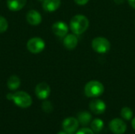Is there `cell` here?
Here are the masks:
<instances>
[{"label": "cell", "instance_id": "obj_1", "mask_svg": "<svg viewBox=\"0 0 135 134\" xmlns=\"http://www.w3.org/2000/svg\"><path fill=\"white\" fill-rule=\"evenodd\" d=\"M89 19L81 14L74 16L70 22V30L75 35H81L84 33L89 28Z\"/></svg>", "mask_w": 135, "mask_h": 134}, {"label": "cell", "instance_id": "obj_2", "mask_svg": "<svg viewBox=\"0 0 135 134\" xmlns=\"http://www.w3.org/2000/svg\"><path fill=\"white\" fill-rule=\"evenodd\" d=\"M84 92L87 97L97 98L104 93V86L98 81H90L85 85Z\"/></svg>", "mask_w": 135, "mask_h": 134}, {"label": "cell", "instance_id": "obj_3", "mask_svg": "<svg viewBox=\"0 0 135 134\" xmlns=\"http://www.w3.org/2000/svg\"><path fill=\"white\" fill-rule=\"evenodd\" d=\"M12 100L17 107L21 108L29 107L32 103V100L30 95L23 91H18L13 93Z\"/></svg>", "mask_w": 135, "mask_h": 134}, {"label": "cell", "instance_id": "obj_4", "mask_svg": "<svg viewBox=\"0 0 135 134\" xmlns=\"http://www.w3.org/2000/svg\"><path fill=\"white\" fill-rule=\"evenodd\" d=\"M92 47L97 53L105 54L109 51L111 48V43L105 37L99 36L96 37L92 41Z\"/></svg>", "mask_w": 135, "mask_h": 134}, {"label": "cell", "instance_id": "obj_5", "mask_svg": "<svg viewBox=\"0 0 135 134\" xmlns=\"http://www.w3.org/2000/svg\"><path fill=\"white\" fill-rule=\"evenodd\" d=\"M45 48V42L40 37H33L27 42V49L32 54H39Z\"/></svg>", "mask_w": 135, "mask_h": 134}, {"label": "cell", "instance_id": "obj_6", "mask_svg": "<svg viewBox=\"0 0 135 134\" xmlns=\"http://www.w3.org/2000/svg\"><path fill=\"white\" fill-rule=\"evenodd\" d=\"M110 130L114 134H123L127 129V126L123 119L114 118L108 124Z\"/></svg>", "mask_w": 135, "mask_h": 134}, {"label": "cell", "instance_id": "obj_7", "mask_svg": "<svg viewBox=\"0 0 135 134\" xmlns=\"http://www.w3.org/2000/svg\"><path fill=\"white\" fill-rule=\"evenodd\" d=\"M78 126H79V122L78 118L74 117L66 118L62 122L63 130L69 134H74L75 132H77Z\"/></svg>", "mask_w": 135, "mask_h": 134}, {"label": "cell", "instance_id": "obj_8", "mask_svg": "<svg viewBox=\"0 0 135 134\" xmlns=\"http://www.w3.org/2000/svg\"><path fill=\"white\" fill-rule=\"evenodd\" d=\"M35 93L40 100H46L51 94V88L47 83L40 82L36 86Z\"/></svg>", "mask_w": 135, "mask_h": 134}, {"label": "cell", "instance_id": "obj_9", "mask_svg": "<svg viewBox=\"0 0 135 134\" xmlns=\"http://www.w3.org/2000/svg\"><path fill=\"white\" fill-rule=\"evenodd\" d=\"M89 109L95 115H102L106 111V103L99 99H94L89 103Z\"/></svg>", "mask_w": 135, "mask_h": 134}, {"label": "cell", "instance_id": "obj_10", "mask_svg": "<svg viewBox=\"0 0 135 134\" xmlns=\"http://www.w3.org/2000/svg\"><path fill=\"white\" fill-rule=\"evenodd\" d=\"M53 33L59 37H65L67 35L69 28L68 25L63 21H57L52 24Z\"/></svg>", "mask_w": 135, "mask_h": 134}, {"label": "cell", "instance_id": "obj_11", "mask_svg": "<svg viewBox=\"0 0 135 134\" xmlns=\"http://www.w3.org/2000/svg\"><path fill=\"white\" fill-rule=\"evenodd\" d=\"M26 20L29 24L36 26L41 23L42 16L38 11H36L35 9H31L26 14Z\"/></svg>", "mask_w": 135, "mask_h": 134}, {"label": "cell", "instance_id": "obj_12", "mask_svg": "<svg viewBox=\"0 0 135 134\" xmlns=\"http://www.w3.org/2000/svg\"><path fill=\"white\" fill-rule=\"evenodd\" d=\"M78 43V39L75 34H67L63 39V45L68 50L74 49Z\"/></svg>", "mask_w": 135, "mask_h": 134}, {"label": "cell", "instance_id": "obj_13", "mask_svg": "<svg viewBox=\"0 0 135 134\" xmlns=\"http://www.w3.org/2000/svg\"><path fill=\"white\" fill-rule=\"evenodd\" d=\"M60 0H44L43 1L42 6L47 12H54L60 7Z\"/></svg>", "mask_w": 135, "mask_h": 134}, {"label": "cell", "instance_id": "obj_14", "mask_svg": "<svg viewBox=\"0 0 135 134\" xmlns=\"http://www.w3.org/2000/svg\"><path fill=\"white\" fill-rule=\"evenodd\" d=\"M27 0H7L6 5L11 11H19L25 6Z\"/></svg>", "mask_w": 135, "mask_h": 134}, {"label": "cell", "instance_id": "obj_15", "mask_svg": "<svg viewBox=\"0 0 135 134\" xmlns=\"http://www.w3.org/2000/svg\"><path fill=\"white\" fill-rule=\"evenodd\" d=\"M78 120L79 122V124H81L83 126H86L88 125H90L92 122V115L89 111H81L78 114Z\"/></svg>", "mask_w": 135, "mask_h": 134}, {"label": "cell", "instance_id": "obj_16", "mask_svg": "<svg viewBox=\"0 0 135 134\" xmlns=\"http://www.w3.org/2000/svg\"><path fill=\"white\" fill-rule=\"evenodd\" d=\"M21 85V80L17 75H12L7 80V87L9 90H17Z\"/></svg>", "mask_w": 135, "mask_h": 134}, {"label": "cell", "instance_id": "obj_17", "mask_svg": "<svg viewBox=\"0 0 135 134\" xmlns=\"http://www.w3.org/2000/svg\"><path fill=\"white\" fill-rule=\"evenodd\" d=\"M91 129L95 133H100L104 127V122L103 120H101L100 118H95L93 119L91 123Z\"/></svg>", "mask_w": 135, "mask_h": 134}, {"label": "cell", "instance_id": "obj_18", "mask_svg": "<svg viewBox=\"0 0 135 134\" xmlns=\"http://www.w3.org/2000/svg\"><path fill=\"white\" fill-rule=\"evenodd\" d=\"M120 115H121V117H122L123 119L127 120V121H129V120L132 119L133 115H134L132 110H131L130 107H123V108H122V110H121Z\"/></svg>", "mask_w": 135, "mask_h": 134}, {"label": "cell", "instance_id": "obj_19", "mask_svg": "<svg viewBox=\"0 0 135 134\" xmlns=\"http://www.w3.org/2000/svg\"><path fill=\"white\" fill-rule=\"evenodd\" d=\"M41 107H42V110L45 112V113H51L53 111V105L52 103L48 101V100H45L42 103V105H41Z\"/></svg>", "mask_w": 135, "mask_h": 134}, {"label": "cell", "instance_id": "obj_20", "mask_svg": "<svg viewBox=\"0 0 135 134\" xmlns=\"http://www.w3.org/2000/svg\"><path fill=\"white\" fill-rule=\"evenodd\" d=\"M8 26H9V24H8L7 20L4 17L0 16V33L5 32L7 30Z\"/></svg>", "mask_w": 135, "mask_h": 134}, {"label": "cell", "instance_id": "obj_21", "mask_svg": "<svg viewBox=\"0 0 135 134\" xmlns=\"http://www.w3.org/2000/svg\"><path fill=\"white\" fill-rule=\"evenodd\" d=\"M76 134H95V133L92 130V129H89V128H82L80 130H78Z\"/></svg>", "mask_w": 135, "mask_h": 134}, {"label": "cell", "instance_id": "obj_22", "mask_svg": "<svg viewBox=\"0 0 135 134\" xmlns=\"http://www.w3.org/2000/svg\"><path fill=\"white\" fill-rule=\"evenodd\" d=\"M78 5H80V6H83V5H85L88 3V2L89 0H74Z\"/></svg>", "mask_w": 135, "mask_h": 134}, {"label": "cell", "instance_id": "obj_23", "mask_svg": "<svg viewBox=\"0 0 135 134\" xmlns=\"http://www.w3.org/2000/svg\"><path fill=\"white\" fill-rule=\"evenodd\" d=\"M127 2L133 9H135V0H127Z\"/></svg>", "mask_w": 135, "mask_h": 134}, {"label": "cell", "instance_id": "obj_24", "mask_svg": "<svg viewBox=\"0 0 135 134\" xmlns=\"http://www.w3.org/2000/svg\"><path fill=\"white\" fill-rule=\"evenodd\" d=\"M6 98H7L9 100H12V99H13V94H12V93H9V94H7Z\"/></svg>", "mask_w": 135, "mask_h": 134}, {"label": "cell", "instance_id": "obj_25", "mask_svg": "<svg viewBox=\"0 0 135 134\" xmlns=\"http://www.w3.org/2000/svg\"><path fill=\"white\" fill-rule=\"evenodd\" d=\"M114 1H115V2L117 3V4H122V3L124 2V0H114Z\"/></svg>", "mask_w": 135, "mask_h": 134}, {"label": "cell", "instance_id": "obj_26", "mask_svg": "<svg viewBox=\"0 0 135 134\" xmlns=\"http://www.w3.org/2000/svg\"><path fill=\"white\" fill-rule=\"evenodd\" d=\"M131 125H132V127H133V129H134V130H135V118H134L132 119Z\"/></svg>", "mask_w": 135, "mask_h": 134}, {"label": "cell", "instance_id": "obj_27", "mask_svg": "<svg viewBox=\"0 0 135 134\" xmlns=\"http://www.w3.org/2000/svg\"><path fill=\"white\" fill-rule=\"evenodd\" d=\"M58 134H69L68 133H66V131H61L59 133H58Z\"/></svg>", "mask_w": 135, "mask_h": 134}, {"label": "cell", "instance_id": "obj_28", "mask_svg": "<svg viewBox=\"0 0 135 134\" xmlns=\"http://www.w3.org/2000/svg\"><path fill=\"white\" fill-rule=\"evenodd\" d=\"M39 1H41V2H43V1H44V0H39Z\"/></svg>", "mask_w": 135, "mask_h": 134}]
</instances>
